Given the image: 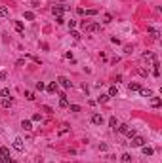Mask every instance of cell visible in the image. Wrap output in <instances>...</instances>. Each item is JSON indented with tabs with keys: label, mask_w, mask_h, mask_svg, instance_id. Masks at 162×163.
Listing matches in <instances>:
<instances>
[{
	"label": "cell",
	"mask_w": 162,
	"mask_h": 163,
	"mask_svg": "<svg viewBox=\"0 0 162 163\" xmlns=\"http://www.w3.org/2000/svg\"><path fill=\"white\" fill-rule=\"evenodd\" d=\"M107 101H109V95H103V93H101L99 97H97V102H99V104H105Z\"/></svg>",
	"instance_id": "cell-20"
},
{
	"label": "cell",
	"mask_w": 162,
	"mask_h": 163,
	"mask_svg": "<svg viewBox=\"0 0 162 163\" xmlns=\"http://www.w3.org/2000/svg\"><path fill=\"white\" fill-rule=\"evenodd\" d=\"M21 127L25 129V131H31V129H32V123H31V119H23V121H21Z\"/></svg>",
	"instance_id": "cell-8"
},
{
	"label": "cell",
	"mask_w": 162,
	"mask_h": 163,
	"mask_svg": "<svg viewBox=\"0 0 162 163\" xmlns=\"http://www.w3.org/2000/svg\"><path fill=\"white\" fill-rule=\"evenodd\" d=\"M128 89H130V91H139L141 85H139V84H134V82H132V84H128Z\"/></svg>",
	"instance_id": "cell-19"
},
{
	"label": "cell",
	"mask_w": 162,
	"mask_h": 163,
	"mask_svg": "<svg viewBox=\"0 0 162 163\" xmlns=\"http://www.w3.org/2000/svg\"><path fill=\"white\" fill-rule=\"evenodd\" d=\"M71 36L75 38V40H78V38H80V32H78V30H71Z\"/></svg>",
	"instance_id": "cell-29"
},
{
	"label": "cell",
	"mask_w": 162,
	"mask_h": 163,
	"mask_svg": "<svg viewBox=\"0 0 162 163\" xmlns=\"http://www.w3.org/2000/svg\"><path fill=\"white\" fill-rule=\"evenodd\" d=\"M92 123L94 125H101L103 123V116L101 114H92Z\"/></svg>",
	"instance_id": "cell-4"
},
{
	"label": "cell",
	"mask_w": 162,
	"mask_h": 163,
	"mask_svg": "<svg viewBox=\"0 0 162 163\" xmlns=\"http://www.w3.org/2000/svg\"><path fill=\"white\" fill-rule=\"evenodd\" d=\"M0 163H4V157H2V156H0Z\"/></svg>",
	"instance_id": "cell-39"
},
{
	"label": "cell",
	"mask_w": 162,
	"mask_h": 163,
	"mask_svg": "<svg viewBox=\"0 0 162 163\" xmlns=\"http://www.w3.org/2000/svg\"><path fill=\"white\" fill-rule=\"evenodd\" d=\"M69 108H71V112H80V106H78V104H69Z\"/></svg>",
	"instance_id": "cell-27"
},
{
	"label": "cell",
	"mask_w": 162,
	"mask_h": 163,
	"mask_svg": "<svg viewBox=\"0 0 162 163\" xmlns=\"http://www.w3.org/2000/svg\"><path fill=\"white\" fill-rule=\"evenodd\" d=\"M151 104H153V106H160V99H158V97H153V99H151Z\"/></svg>",
	"instance_id": "cell-22"
},
{
	"label": "cell",
	"mask_w": 162,
	"mask_h": 163,
	"mask_svg": "<svg viewBox=\"0 0 162 163\" xmlns=\"http://www.w3.org/2000/svg\"><path fill=\"white\" fill-rule=\"evenodd\" d=\"M57 85H61L63 89H71V87H72V82H71L69 78H65V76H59V78H57Z\"/></svg>",
	"instance_id": "cell-1"
},
{
	"label": "cell",
	"mask_w": 162,
	"mask_h": 163,
	"mask_svg": "<svg viewBox=\"0 0 162 163\" xmlns=\"http://www.w3.org/2000/svg\"><path fill=\"white\" fill-rule=\"evenodd\" d=\"M55 23H57V25H63L65 19H63V17H57V19H55Z\"/></svg>",
	"instance_id": "cell-34"
},
{
	"label": "cell",
	"mask_w": 162,
	"mask_h": 163,
	"mask_svg": "<svg viewBox=\"0 0 162 163\" xmlns=\"http://www.w3.org/2000/svg\"><path fill=\"white\" fill-rule=\"evenodd\" d=\"M6 80V72H0V82H4Z\"/></svg>",
	"instance_id": "cell-38"
},
{
	"label": "cell",
	"mask_w": 162,
	"mask_h": 163,
	"mask_svg": "<svg viewBox=\"0 0 162 163\" xmlns=\"http://www.w3.org/2000/svg\"><path fill=\"white\" fill-rule=\"evenodd\" d=\"M13 25H15V30H17V32H23V23L21 21H15Z\"/></svg>",
	"instance_id": "cell-23"
},
{
	"label": "cell",
	"mask_w": 162,
	"mask_h": 163,
	"mask_svg": "<svg viewBox=\"0 0 162 163\" xmlns=\"http://www.w3.org/2000/svg\"><path fill=\"white\" fill-rule=\"evenodd\" d=\"M36 89H38V91H42V89H46V85L42 84V82H38V84H36Z\"/></svg>",
	"instance_id": "cell-30"
},
{
	"label": "cell",
	"mask_w": 162,
	"mask_h": 163,
	"mask_svg": "<svg viewBox=\"0 0 162 163\" xmlns=\"http://www.w3.org/2000/svg\"><path fill=\"white\" fill-rule=\"evenodd\" d=\"M134 146V148H141V146L145 144V138L143 137H139V135H135V137H132V142H130Z\"/></svg>",
	"instance_id": "cell-3"
},
{
	"label": "cell",
	"mask_w": 162,
	"mask_h": 163,
	"mask_svg": "<svg viewBox=\"0 0 162 163\" xmlns=\"http://www.w3.org/2000/svg\"><path fill=\"white\" fill-rule=\"evenodd\" d=\"M0 97H2V99H10V87H4L2 91H0Z\"/></svg>",
	"instance_id": "cell-17"
},
{
	"label": "cell",
	"mask_w": 162,
	"mask_h": 163,
	"mask_svg": "<svg viewBox=\"0 0 162 163\" xmlns=\"http://www.w3.org/2000/svg\"><path fill=\"white\" fill-rule=\"evenodd\" d=\"M124 53H132V46H126L124 47Z\"/></svg>",
	"instance_id": "cell-37"
},
{
	"label": "cell",
	"mask_w": 162,
	"mask_h": 163,
	"mask_svg": "<svg viewBox=\"0 0 162 163\" xmlns=\"http://www.w3.org/2000/svg\"><path fill=\"white\" fill-rule=\"evenodd\" d=\"M109 125H111L112 129H116V125H118V121H116V118H115V116H111V119H109Z\"/></svg>",
	"instance_id": "cell-21"
},
{
	"label": "cell",
	"mask_w": 162,
	"mask_h": 163,
	"mask_svg": "<svg viewBox=\"0 0 162 163\" xmlns=\"http://www.w3.org/2000/svg\"><path fill=\"white\" fill-rule=\"evenodd\" d=\"M111 42H112V44H120V40H118L116 36H112V38H111Z\"/></svg>",
	"instance_id": "cell-35"
},
{
	"label": "cell",
	"mask_w": 162,
	"mask_h": 163,
	"mask_svg": "<svg viewBox=\"0 0 162 163\" xmlns=\"http://www.w3.org/2000/svg\"><path fill=\"white\" fill-rule=\"evenodd\" d=\"M25 97H27V101H35V99H36L32 91H25Z\"/></svg>",
	"instance_id": "cell-24"
},
{
	"label": "cell",
	"mask_w": 162,
	"mask_h": 163,
	"mask_svg": "<svg viewBox=\"0 0 162 163\" xmlns=\"http://www.w3.org/2000/svg\"><path fill=\"white\" fill-rule=\"evenodd\" d=\"M139 95H141V97H153V91H151V89L141 87V89H139Z\"/></svg>",
	"instance_id": "cell-16"
},
{
	"label": "cell",
	"mask_w": 162,
	"mask_h": 163,
	"mask_svg": "<svg viewBox=\"0 0 162 163\" xmlns=\"http://www.w3.org/2000/svg\"><path fill=\"white\" fill-rule=\"evenodd\" d=\"M147 30H149V32H151V34H153V38H155V40H158V38H160V32H158V30H156L155 27H149Z\"/></svg>",
	"instance_id": "cell-13"
},
{
	"label": "cell",
	"mask_w": 162,
	"mask_h": 163,
	"mask_svg": "<svg viewBox=\"0 0 162 163\" xmlns=\"http://www.w3.org/2000/svg\"><path fill=\"white\" fill-rule=\"evenodd\" d=\"M132 156H130V154H122V156H120V161H122V163H132Z\"/></svg>",
	"instance_id": "cell-15"
},
{
	"label": "cell",
	"mask_w": 162,
	"mask_h": 163,
	"mask_svg": "<svg viewBox=\"0 0 162 163\" xmlns=\"http://www.w3.org/2000/svg\"><path fill=\"white\" fill-rule=\"evenodd\" d=\"M0 104H2V108H12L13 101H12V97H10V99H2V102H0Z\"/></svg>",
	"instance_id": "cell-9"
},
{
	"label": "cell",
	"mask_w": 162,
	"mask_h": 163,
	"mask_svg": "<svg viewBox=\"0 0 162 163\" xmlns=\"http://www.w3.org/2000/svg\"><path fill=\"white\" fill-rule=\"evenodd\" d=\"M141 150H143V154H145V156H153V154H155V150H153L151 146H145V144L141 146Z\"/></svg>",
	"instance_id": "cell-12"
},
{
	"label": "cell",
	"mask_w": 162,
	"mask_h": 163,
	"mask_svg": "<svg viewBox=\"0 0 162 163\" xmlns=\"http://www.w3.org/2000/svg\"><path fill=\"white\" fill-rule=\"evenodd\" d=\"M0 156H2L4 159L10 157V148H6V146H0Z\"/></svg>",
	"instance_id": "cell-10"
},
{
	"label": "cell",
	"mask_w": 162,
	"mask_h": 163,
	"mask_svg": "<svg viewBox=\"0 0 162 163\" xmlns=\"http://www.w3.org/2000/svg\"><path fill=\"white\" fill-rule=\"evenodd\" d=\"M126 135H128V138H132V137H135L137 133H135V129H128V131H126Z\"/></svg>",
	"instance_id": "cell-28"
},
{
	"label": "cell",
	"mask_w": 162,
	"mask_h": 163,
	"mask_svg": "<svg viewBox=\"0 0 162 163\" xmlns=\"http://www.w3.org/2000/svg\"><path fill=\"white\" fill-rule=\"evenodd\" d=\"M8 15H10V10L6 6H0V17H8Z\"/></svg>",
	"instance_id": "cell-18"
},
{
	"label": "cell",
	"mask_w": 162,
	"mask_h": 163,
	"mask_svg": "<svg viewBox=\"0 0 162 163\" xmlns=\"http://www.w3.org/2000/svg\"><path fill=\"white\" fill-rule=\"evenodd\" d=\"M57 87H59V85H57V82H52V84L48 85L46 89H48V91H50V93H57Z\"/></svg>",
	"instance_id": "cell-11"
},
{
	"label": "cell",
	"mask_w": 162,
	"mask_h": 163,
	"mask_svg": "<svg viewBox=\"0 0 162 163\" xmlns=\"http://www.w3.org/2000/svg\"><path fill=\"white\" fill-rule=\"evenodd\" d=\"M13 148L17 152H23V150H25V140H23L21 137H15L13 138Z\"/></svg>",
	"instance_id": "cell-2"
},
{
	"label": "cell",
	"mask_w": 162,
	"mask_h": 163,
	"mask_svg": "<svg viewBox=\"0 0 162 163\" xmlns=\"http://www.w3.org/2000/svg\"><path fill=\"white\" fill-rule=\"evenodd\" d=\"M69 27H71V29H75V27H76V21H72V19H71V21H69Z\"/></svg>",
	"instance_id": "cell-36"
},
{
	"label": "cell",
	"mask_w": 162,
	"mask_h": 163,
	"mask_svg": "<svg viewBox=\"0 0 162 163\" xmlns=\"http://www.w3.org/2000/svg\"><path fill=\"white\" fill-rule=\"evenodd\" d=\"M111 21H112V15L111 13H105L103 15V23H111Z\"/></svg>",
	"instance_id": "cell-25"
},
{
	"label": "cell",
	"mask_w": 162,
	"mask_h": 163,
	"mask_svg": "<svg viewBox=\"0 0 162 163\" xmlns=\"http://www.w3.org/2000/svg\"><path fill=\"white\" fill-rule=\"evenodd\" d=\"M97 10H86V15H95Z\"/></svg>",
	"instance_id": "cell-33"
},
{
	"label": "cell",
	"mask_w": 162,
	"mask_h": 163,
	"mask_svg": "<svg viewBox=\"0 0 162 163\" xmlns=\"http://www.w3.org/2000/svg\"><path fill=\"white\" fill-rule=\"evenodd\" d=\"M59 106L61 108H69V101H67V95H65V93L59 95Z\"/></svg>",
	"instance_id": "cell-5"
},
{
	"label": "cell",
	"mask_w": 162,
	"mask_h": 163,
	"mask_svg": "<svg viewBox=\"0 0 162 163\" xmlns=\"http://www.w3.org/2000/svg\"><path fill=\"white\" fill-rule=\"evenodd\" d=\"M25 19L27 21H32V19H35V13H32V12H25Z\"/></svg>",
	"instance_id": "cell-26"
},
{
	"label": "cell",
	"mask_w": 162,
	"mask_h": 163,
	"mask_svg": "<svg viewBox=\"0 0 162 163\" xmlns=\"http://www.w3.org/2000/svg\"><path fill=\"white\" fill-rule=\"evenodd\" d=\"M63 10H65L63 6H53V8H52L53 15H57V17H61V15H63Z\"/></svg>",
	"instance_id": "cell-6"
},
{
	"label": "cell",
	"mask_w": 162,
	"mask_h": 163,
	"mask_svg": "<svg viewBox=\"0 0 162 163\" xmlns=\"http://www.w3.org/2000/svg\"><path fill=\"white\" fill-rule=\"evenodd\" d=\"M42 119V116H40V114H35V116H32V121H40Z\"/></svg>",
	"instance_id": "cell-32"
},
{
	"label": "cell",
	"mask_w": 162,
	"mask_h": 163,
	"mask_svg": "<svg viewBox=\"0 0 162 163\" xmlns=\"http://www.w3.org/2000/svg\"><path fill=\"white\" fill-rule=\"evenodd\" d=\"M107 95H109V97H116V95H118V87H116V85H111Z\"/></svg>",
	"instance_id": "cell-14"
},
{
	"label": "cell",
	"mask_w": 162,
	"mask_h": 163,
	"mask_svg": "<svg viewBox=\"0 0 162 163\" xmlns=\"http://www.w3.org/2000/svg\"><path fill=\"white\" fill-rule=\"evenodd\" d=\"M69 131V129H67V125H63L61 129H59V135H65V133H67Z\"/></svg>",
	"instance_id": "cell-31"
},
{
	"label": "cell",
	"mask_w": 162,
	"mask_h": 163,
	"mask_svg": "<svg viewBox=\"0 0 162 163\" xmlns=\"http://www.w3.org/2000/svg\"><path fill=\"white\" fill-rule=\"evenodd\" d=\"M128 129H130V125H126V123H120V125L115 129V131H118L120 135H126V131H128Z\"/></svg>",
	"instance_id": "cell-7"
}]
</instances>
